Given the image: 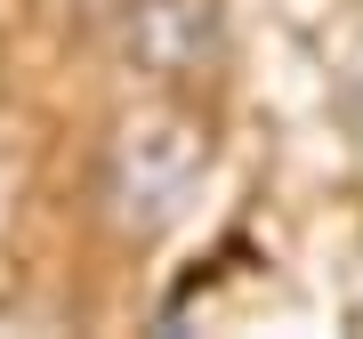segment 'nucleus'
Instances as JSON below:
<instances>
[{"label":"nucleus","mask_w":363,"mask_h":339,"mask_svg":"<svg viewBox=\"0 0 363 339\" xmlns=\"http://www.w3.org/2000/svg\"><path fill=\"white\" fill-rule=\"evenodd\" d=\"M210 170V121L194 105H138L113 138H105V162H97V210L113 235L130 243H154L162 226L186 218Z\"/></svg>","instance_id":"nucleus-1"},{"label":"nucleus","mask_w":363,"mask_h":339,"mask_svg":"<svg viewBox=\"0 0 363 339\" xmlns=\"http://www.w3.org/2000/svg\"><path fill=\"white\" fill-rule=\"evenodd\" d=\"M113 49H121L130 73L194 81L202 65H218V49H226L218 0H121L113 9Z\"/></svg>","instance_id":"nucleus-2"}]
</instances>
